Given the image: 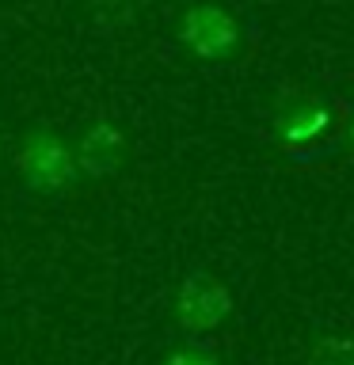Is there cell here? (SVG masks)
Returning <instances> with one entry per match:
<instances>
[{"label":"cell","mask_w":354,"mask_h":365,"mask_svg":"<svg viewBox=\"0 0 354 365\" xmlns=\"http://www.w3.org/2000/svg\"><path fill=\"white\" fill-rule=\"evenodd\" d=\"M233 316V293L213 274H187L176 289V324L183 331H213Z\"/></svg>","instance_id":"obj_2"},{"label":"cell","mask_w":354,"mask_h":365,"mask_svg":"<svg viewBox=\"0 0 354 365\" xmlns=\"http://www.w3.org/2000/svg\"><path fill=\"white\" fill-rule=\"evenodd\" d=\"M308 365H354V342L339 335H324L308 350Z\"/></svg>","instance_id":"obj_6"},{"label":"cell","mask_w":354,"mask_h":365,"mask_svg":"<svg viewBox=\"0 0 354 365\" xmlns=\"http://www.w3.org/2000/svg\"><path fill=\"white\" fill-rule=\"evenodd\" d=\"M164 365H221V361H217V354H210V350L179 346V350H171V354H168V361H164Z\"/></svg>","instance_id":"obj_7"},{"label":"cell","mask_w":354,"mask_h":365,"mask_svg":"<svg viewBox=\"0 0 354 365\" xmlns=\"http://www.w3.org/2000/svg\"><path fill=\"white\" fill-rule=\"evenodd\" d=\"M179 38L194 57L217 61V57H228L236 50L240 23L217 4H194V8H187V16L179 23Z\"/></svg>","instance_id":"obj_3"},{"label":"cell","mask_w":354,"mask_h":365,"mask_svg":"<svg viewBox=\"0 0 354 365\" xmlns=\"http://www.w3.org/2000/svg\"><path fill=\"white\" fill-rule=\"evenodd\" d=\"M350 148H354V122H350Z\"/></svg>","instance_id":"obj_8"},{"label":"cell","mask_w":354,"mask_h":365,"mask_svg":"<svg viewBox=\"0 0 354 365\" xmlns=\"http://www.w3.org/2000/svg\"><path fill=\"white\" fill-rule=\"evenodd\" d=\"M126 160V137L114 130L111 122H96L91 130L80 137L76 148V168L88 171V175H114Z\"/></svg>","instance_id":"obj_5"},{"label":"cell","mask_w":354,"mask_h":365,"mask_svg":"<svg viewBox=\"0 0 354 365\" xmlns=\"http://www.w3.org/2000/svg\"><path fill=\"white\" fill-rule=\"evenodd\" d=\"M331 125V110L324 107L320 99H290L285 107L278 110V118H274V130H278V141L282 145H313L316 137H324Z\"/></svg>","instance_id":"obj_4"},{"label":"cell","mask_w":354,"mask_h":365,"mask_svg":"<svg viewBox=\"0 0 354 365\" xmlns=\"http://www.w3.org/2000/svg\"><path fill=\"white\" fill-rule=\"evenodd\" d=\"M19 175L31 190H42V194H54V190H65L69 182L76 179V156L65 148V141L50 130H34L23 137L19 145Z\"/></svg>","instance_id":"obj_1"}]
</instances>
